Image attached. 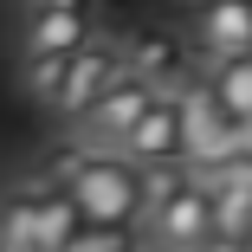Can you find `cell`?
Instances as JSON below:
<instances>
[{
    "label": "cell",
    "instance_id": "6da1fadb",
    "mask_svg": "<svg viewBox=\"0 0 252 252\" xmlns=\"http://www.w3.org/2000/svg\"><path fill=\"white\" fill-rule=\"evenodd\" d=\"M52 175L59 188L78 200L84 226L97 233H142L149 220V200H142V168L110 156V149H65V156H52Z\"/></svg>",
    "mask_w": 252,
    "mask_h": 252
},
{
    "label": "cell",
    "instance_id": "7a4b0ae2",
    "mask_svg": "<svg viewBox=\"0 0 252 252\" xmlns=\"http://www.w3.org/2000/svg\"><path fill=\"white\" fill-rule=\"evenodd\" d=\"M123 71H129V65H123V32L91 39L78 59H65V84H59V97H52V117L78 136V129H84V117H91V110L117 91V78H123Z\"/></svg>",
    "mask_w": 252,
    "mask_h": 252
},
{
    "label": "cell",
    "instance_id": "3957f363",
    "mask_svg": "<svg viewBox=\"0 0 252 252\" xmlns=\"http://www.w3.org/2000/svg\"><path fill=\"white\" fill-rule=\"evenodd\" d=\"M110 26L78 0H26L20 7V59H78Z\"/></svg>",
    "mask_w": 252,
    "mask_h": 252
},
{
    "label": "cell",
    "instance_id": "277c9868",
    "mask_svg": "<svg viewBox=\"0 0 252 252\" xmlns=\"http://www.w3.org/2000/svg\"><path fill=\"white\" fill-rule=\"evenodd\" d=\"M123 65H129V78H142L162 97H175L200 71V59H194V45H188L181 26H136V32H123Z\"/></svg>",
    "mask_w": 252,
    "mask_h": 252
},
{
    "label": "cell",
    "instance_id": "5b68a950",
    "mask_svg": "<svg viewBox=\"0 0 252 252\" xmlns=\"http://www.w3.org/2000/svg\"><path fill=\"white\" fill-rule=\"evenodd\" d=\"M175 104H181V162H188V175L233 162V117L220 110V97L200 84V71H194V84L175 91Z\"/></svg>",
    "mask_w": 252,
    "mask_h": 252
},
{
    "label": "cell",
    "instance_id": "8992f818",
    "mask_svg": "<svg viewBox=\"0 0 252 252\" xmlns=\"http://www.w3.org/2000/svg\"><path fill=\"white\" fill-rule=\"evenodd\" d=\"M188 45L200 65H226V59H252V0H214V7L188 13Z\"/></svg>",
    "mask_w": 252,
    "mask_h": 252
},
{
    "label": "cell",
    "instance_id": "52a82bcc",
    "mask_svg": "<svg viewBox=\"0 0 252 252\" xmlns=\"http://www.w3.org/2000/svg\"><path fill=\"white\" fill-rule=\"evenodd\" d=\"M156 97H162V91H149L142 78H129V71H123V78H117V91H110L104 104L84 117V129H78L71 142H78V149H110V156H117V149L129 142V129H136L149 110H156Z\"/></svg>",
    "mask_w": 252,
    "mask_h": 252
},
{
    "label": "cell",
    "instance_id": "ba28073f",
    "mask_svg": "<svg viewBox=\"0 0 252 252\" xmlns=\"http://www.w3.org/2000/svg\"><path fill=\"white\" fill-rule=\"evenodd\" d=\"M207 239H214V207H207V194L194 181L168 200V207H156L142 220V246L149 252H200Z\"/></svg>",
    "mask_w": 252,
    "mask_h": 252
},
{
    "label": "cell",
    "instance_id": "9c48e42d",
    "mask_svg": "<svg viewBox=\"0 0 252 252\" xmlns=\"http://www.w3.org/2000/svg\"><path fill=\"white\" fill-rule=\"evenodd\" d=\"M32 188V226H39V252H78V239L91 233L84 214H78V200L59 188V175L45 168V175H26Z\"/></svg>",
    "mask_w": 252,
    "mask_h": 252
},
{
    "label": "cell",
    "instance_id": "30bf717a",
    "mask_svg": "<svg viewBox=\"0 0 252 252\" xmlns=\"http://www.w3.org/2000/svg\"><path fill=\"white\" fill-rule=\"evenodd\" d=\"M117 156L136 162V168H175V162H181V104H175V97H156V110L129 129V142L117 149ZM181 168H188V162H181Z\"/></svg>",
    "mask_w": 252,
    "mask_h": 252
},
{
    "label": "cell",
    "instance_id": "8fae6325",
    "mask_svg": "<svg viewBox=\"0 0 252 252\" xmlns=\"http://www.w3.org/2000/svg\"><path fill=\"white\" fill-rule=\"evenodd\" d=\"M200 84L220 97V110L233 123H252V59H226V65H200Z\"/></svg>",
    "mask_w": 252,
    "mask_h": 252
},
{
    "label": "cell",
    "instance_id": "7c38bea8",
    "mask_svg": "<svg viewBox=\"0 0 252 252\" xmlns=\"http://www.w3.org/2000/svg\"><path fill=\"white\" fill-rule=\"evenodd\" d=\"M59 84H65V59H20V91L32 97L39 110H52Z\"/></svg>",
    "mask_w": 252,
    "mask_h": 252
},
{
    "label": "cell",
    "instance_id": "4fadbf2b",
    "mask_svg": "<svg viewBox=\"0 0 252 252\" xmlns=\"http://www.w3.org/2000/svg\"><path fill=\"white\" fill-rule=\"evenodd\" d=\"M181 188H188V168H181V162H175V168H142V200H149V214L168 207Z\"/></svg>",
    "mask_w": 252,
    "mask_h": 252
},
{
    "label": "cell",
    "instance_id": "5bb4252c",
    "mask_svg": "<svg viewBox=\"0 0 252 252\" xmlns=\"http://www.w3.org/2000/svg\"><path fill=\"white\" fill-rule=\"evenodd\" d=\"M78 252H142V239H136V233H97V226H91V233L78 239Z\"/></svg>",
    "mask_w": 252,
    "mask_h": 252
},
{
    "label": "cell",
    "instance_id": "9a60e30c",
    "mask_svg": "<svg viewBox=\"0 0 252 252\" xmlns=\"http://www.w3.org/2000/svg\"><path fill=\"white\" fill-rule=\"evenodd\" d=\"M200 252H246V239H226V233H214V239L200 246Z\"/></svg>",
    "mask_w": 252,
    "mask_h": 252
},
{
    "label": "cell",
    "instance_id": "2e32d148",
    "mask_svg": "<svg viewBox=\"0 0 252 252\" xmlns=\"http://www.w3.org/2000/svg\"><path fill=\"white\" fill-rule=\"evenodd\" d=\"M246 252H252V239H246Z\"/></svg>",
    "mask_w": 252,
    "mask_h": 252
},
{
    "label": "cell",
    "instance_id": "e0dca14e",
    "mask_svg": "<svg viewBox=\"0 0 252 252\" xmlns=\"http://www.w3.org/2000/svg\"><path fill=\"white\" fill-rule=\"evenodd\" d=\"M142 252H149V246H142Z\"/></svg>",
    "mask_w": 252,
    "mask_h": 252
}]
</instances>
